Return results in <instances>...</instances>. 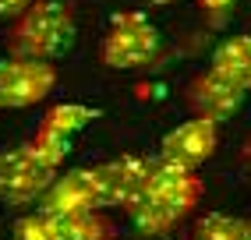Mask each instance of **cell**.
<instances>
[{
	"label": "cell",
	"mask_w": 251,
	"mask_h": 240,
	"mask_svg": "<svg viewBox=\"0 0 251 240\" xmlns=\"http://www.w3.org/2000/svg\"><path fill=\"white\" fill-rule=\"evenodd\" d=\"M57 89V67L50 60L7 57L0 60V110H25Z\"/></svg>",
	"instance_id": "5b68a950"
},
{
	"label": "cell",
	"mask_w": 251,
	"mask_h": 240,
	"mask_svg": "<svg viewBox=\"0 0 251 240\" xmlns=\"http://www.w3.org/2000/svg\"><path fill=\"white\" fill-rule=\"evenodd\" d=\"M159 43H163L159 28L142 11H124V14H113L103 46H99V57L113 71H138V67H149L159 57Z\"/></svg>",
	"instance_id": "3957f363"
},
{
	"label": "cell",
	"mask_w": 251,
	"mask_h": 240,
	"mask_svg": "<svg viewBox=\"0 0 251 240\" xmlns=\"http://www.w3.org/2000/svg\"><path fill=\"white\" fill-rule=\"evenodd\" d=\"M36 0H0V18H22Z\"/></svg>",
	"instance_id": "9a60e30c"
},
{
	"label": "cell",
	"mask_w": 251,
	"mask_h": 240,
	"mask_svg": "<svg viewBox=\"0 0 251 240\" xmlns=\"http://www.w3.org/2000/svg\"><path fill=\"white\" fill-rule=\"evenodd\" d=\"M216 145H220V124L205 117H191L159 142V159L184 169H198L216 152Z\"/></svg>",
	"instance_id": "52a82bcc"
},
{
	"label": "cell",
	"mask_w": 251,
	"mask_h": 240,
	"mask_svg": "<svg viewBox=\"0 0 251 240\" xmlns=\"http://www.w3.org/2000/svg\"><path fill=\"white\" fill-rule=\"evenodd\" d=\"M202 194H205V187H202V177H195V169L174 166L166 159H152L149 184H145L142 198L127 209V216L138 233L163 237L195 212Z\"/></svg>",
	"instance_id": "6da1fadb"
},
{
	"label": "cell",
	"mask_w": 251,
	"mask_h": 240,
	"mask_svg": "<svg viewBox=\"0 0 251 240\" xmlns=\"http://www.w3.org/2000/svg\"><path fill=\"white\" fill-rule=\"evenodd\" d=\"M244 89H237L233 81H226L223 74H216L212 67H205L202 74H195L184 89V99L188 106L195 110V117H205V120H230L244 106Z\"/></svg>",
	"instance_id": "ba28073f"
},
{
	"label": "cell",
	"mask_w": 251,
	"mask_h": 240,
	"mask_svg": "<svg viewBox=\"0 0 251 240\" xmlns=\"http://www.w3.org/2000/svg\"><path fill=\"white\" fill-rule=\"evenodd\" d=\"M68 240H113L110 222L99 216V212H85V216H71V219H60Z\"/></svg>",
	"instance_id": "5bb4252c"
},
{
	"label": "cell",
	"mask_w": 251,
	"mask_h": 240,
	"mask_svg": "<svg viewBox=\"0 0 251 240\" xmlns=\"http://www.w3.org/2000/svg\"><path fill=\"white\" fill-rule=\"evenodd\" d=\"M57 166H50L32 142L0 152V201L7 205H32L53 187Z\"/></svg>",
	"instance_id": "277c9868"
},
{
	"label": "cell",
	"mask_w": 251,
	"mask_h": 240,
	"mask_svg": "<svg viewBox=\"0 0 251 240\" xmlns=\"http://www.w3.org/2000/svg\"><path fill=\"white\" fill-rule=\"evenodd\" d=\"M191 240H251V222L237 216H220L212 212L205 219H198Z\"/></svg>",
	"instance_id": "7c38bea8"
},
{
	"label": "cell",
	"mask_w": 251,
	"mask_h": 240,
	"mask_svg": "<svg viewBox=\"0 0 251 240\" xmlns=\"http://www.w3.org/2000/svg\"><path fill=\"white\" fill-rule=\"evenodd\" d=\"M209 67L216 74H223L226 81H233L237 89L251 92V32L244 36H230L212 49Z\"/></svg>",
	"instance_id": "30bf717a"
},
{
	"label": "cell",
	"mask_w": 251,
	"mask_h": 240,
	"mask_svg": "<svg viewBox=\"0 0 251 240\" xmlns=\"http://www.w3.org/2000/svg\"><path fill=\"white\" fill-rule=\"evenodd\" d=\"M75 46V14L64 0H36L22 18H14L7 36L11 57L25 60H50L64 57Z\"/></svg>",
	"instance_id": "7a4b0ae2"
},
{
	"label": "cell",
	"mask_w": 251,
	"mask_h": 240,
	"mask_svg": "<svg viewBox=\"0 0 251 240\" xmlns=\"http://www.w3.org/2000/svg\"><path fill=\"white\" fill-rule=\"evenodd\" d=\"M39 212L53 216V219H71V216H85L99 212V187L92 169H68L64 177L53 180V187L43 194Z\"/></svg>",
	"instance_id": "9c48e42d"
},
{
	"label": "cell",
	"mask_w": 251,
	"mask_h": 240,
	"mask_svg": "<svg viewBox=\"0 0 251 240\" xmlns=\"http://www.w3.org/2000/svg\"><path fill=\"white\" fill-rule=\"evenodd\" d=\"M14 240H68V233H64L60 219L36 212V216H25L14 222Z\"/></svg>",
	"instance_id": "4fadbf2b"
},
{
	"label": "cell",
	"mask_w": 251,
	"mask_h": 240,
	"mask_svg": "<svg viewBox=\"0 0 251 240\" xmlns=\"http://www.w3.org/2000/svg\"><path fill=\"white\" fill-rule=\"evenodd\" d=\"M149 4H156V7H166V4H180V0H149Z\"/></svg>",
	"instance_id": "e0dca14e"
},
{
	"label": "cell",
	"mask_w": 251,
	"mask_h": 240,
	"mask_svg": "<svg viewBox=\"0 0 251 240\" xmlns=\"http://www.w3.org/2000/svg\"><path fill=\"white\" fill-rule=\"evenodd\" d=\"M96 173V187H99V209H131L145 184H149V173H152V159H142V156H121L113 163H103V166H92Z\"/></svg>",
	"instance_id": "8992f818"
},
{
	"label": "cell",
	"mask_w": 251,
	"mask_h": 240,
	"mask_svg": "<svg viewBox=\"0 0 251 240\" xmlns=\"http://www.w3.org/2000/svg\"><path fill=\"white\" fill-rule=\"evenodd\" d=\"M99 117V110L92 106H78V102H64V106H53L46 117H43V127L64 134V138H75L81 127H89L92 120Z\"/></svg>",
	"instance_id": "8fae6325"
},
{
	"label": "cell",
	"mask_w": 251,
	"mask_h": 240,
	"mask_svg": "<svg viewBox=\"0 0 251 240\" xmlns=\"http://www.w3.org/2000/svg\"><path fill=\"white\" fill-rule=\"evenodd\" d=\"M230 4H233V0H202V7L212 11V14H216V11H226Z\"/></svg>",
	"instance_id": "2e32d148"
}]
</instances>
